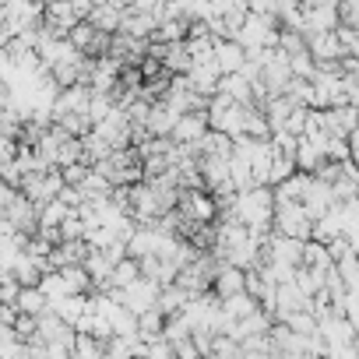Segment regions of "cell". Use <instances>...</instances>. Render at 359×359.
<instances>
[{"label": "cell", "mask_w": 359, "mask_h": 359, "mask_svg": "<svg viewBox=\"0 0 359 359\" xmlns=\"http://www.w3.org/2000/svg\"><path fill=\"white\" fill-rule=\"evenodd\" d=\"M134 21H152V14H141V18L134 14ZM124 28H127V32H148L152 25H124Z\"/></svg>", "instance_id": "6da1fadb"}]
</instances>
